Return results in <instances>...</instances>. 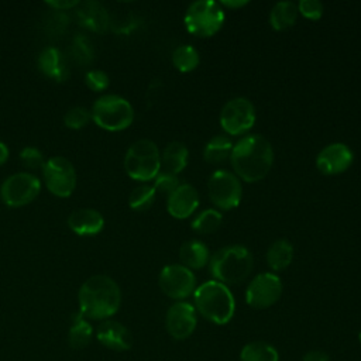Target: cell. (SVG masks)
Returning a JSON list of instances; mask_svg holds the SVG:
<instances>
[{"label": "cell", "instance_id": "obj_1", "mask_svg": "<svg viewBox=\"0 0 361 361\" xmlns=\"http://www.w3.org/2000/svg\"><path fill=\"white\" fill-rule=\"evenodd\" d=\"M235 175L248 182H258L268 175L274 164L271 142L259 134H250L238 140L230 155Z\"/></svg>", "mask_w": 361, "mask_h": 361}, {"label": "cell", "instance_id": "obj_2", "mask_svg": "<svg viewBox=\"0 0 361 361\" xmlns=\"http://www.w3.org/2000/svg\"><path fill=\"white\" fill-rule=\"evenodd\" d=\"M79 313L92 320H107L117 313L121 292L114 279L106 275L87 278L79 289Z\"/></svg>", "mask_w": 361, "mask_h": 361}, {"label": "cell", "instance_id": "obj_3", "mask_svg": "<svg viewBox=\"0 0 361 361\" xmlns=\"http://www.w3.org/2000/svg\"><path fill=\"white\" fill-rule=\"evenodd\" d=\"M195 309L206 320L214 324H227L235 310V300L227 285L219 281H207L193 292Z\"/></svg>", "mask_w": 361, "mask_h": 361}, {"label": "cell", "instance_id": "obj_4", "mask_svg": "<svg viewBox=\"0 0 361 361\" xmlns=\"http://www.w3.org/2000/svg\"><path fill=\"white\" fill-rule=\"evenodd\" d=\"M254 268V258L244 245H226L209 259V269L214 281L237 285L248 278Z\"/></svg>", "mask_w": 361, "mask_h": 361}, {"label": "cell", "instance_id": "obj_5", "mask_svg": "<svg viewBox=\"0 0 361 361\" xmlns=\"http://www.w3.org/2000/svg\"><path fill=\"white\" fill-rule=\"evenodd\" d=\"M124 169L135 180L155 179L161 171V154L157 144L147 138L131 144L124 157Z\"/></svg>", "mask_w": 361, "mask_h": 361}, {"label": "cell", "instance_id": "obj_6", "mask_svg": "<svg viewBox=\"0 0 361 361\" xmlns=\"http://www.w3.org/2000/svg\"><path fill=\"white\" fill-rule=\"evenodd\" d=\"M93 121L107 131H121L131 126L134 109L130 102L117 94L99 97L92 107Z\"/></svg>", "mask_w": 361, "mask_h": 361}, {"label": "cell", "instance_id": "obj_7", "mask_svg": "<svg viewBox=\"0 0 361 361\" xmlns=\"http://www.w3.org/2000/svg\"><path fill=\"white\" fill-rule=\"evenodd\" d=\"M183 21L186 30L192 35L207 38L214 35L223 27L224 10L216 1L199 0L188 7Z\"/></svg>", "mask_w": 361, "mask_h": 361}, {"label": "cell", "instance_id": "obj_8", "mask_svg": "<svg viewBox=\"0 0 361 361\" xmlns=\"http://www.w3.org/2000/svg\"><path fill=\"white\" fill-rule=\"evenodd\" d=\"M207 193L212 203L220 210L235 209L243 196L240 179L228 171H214L207 180Z\"/></svg>", "mask_w": 361, "mask_h": 361}, {"label": "cell", "instance_id": "obj_9", "mask_svg": "<svg viewBox=\"0 0 361 361\" xmlns=\"http://www.w3.org/2000/svg\"><path fill=\"white\" fill-rule=\"evenodd\" d=\"M41 190L39 179L30 172H17L4 179L0 196L10 207H21L32 202Z\"/></svg>", "mask_w": 361, "mask_h": 361}, {"label": "cell", "instance_id": "obj_10", "mask_svg": "<svg viewBox=\"0 0 361 361\" xmlns=\"http://www.w3.org/2000/svg\"><path fill=\"white\" fill-rule=\"evenodd\" d=\"M42 173L48 190L58 197H68L76 188V171L65 157H52L44 166Z\"/></svg>", "mask_w": 361, "mask_h": 361}, {"label": "cell", "instance_id": "obj_11", "mask_svg": "<svg viewBox=\"0 0 361 361\" xmlns=\"http://www.w3.org/2000/svg\"><path fill=\"white\" fill-rule=\"evenodd\" d=\"M255 123V107L247 97L228 100L220 111L221 128L228 135L247 133Z\"/></svg>", "mask_w": 361, "mask_h": 361}, {"label": "cell", "instance_id": "obj_12", "mask_svg": "<svg viewBox=\"0 0 361 361\" xmlns=\"http://www.w3.org/2000/svg\"><path fill=\"white\" fill-rule=\"evenodd\" d=\"M282 295V282L276 274L262 272L251 279L245 289V302L252 309H268Z\"/></svg>", "mask_w": 361, "mask_h": 361}, {"label": "cell", "instance_id": "obj_13", "mask_svg": "<svg viewBox=\"0 0 361 361\" xmlns=\"http://www.w3.org/2000/svg\"><path fill=\"white\" fill-rule=\"evenodd\" d=\"M158 283L168 298L180 302L195 292L196 276L182 264H171L161 269Z\"/></svg>", "mask_w": 361, "mask_h": 361}, {"label": "cell", "instance_id": "obj_14", "mask_svg": "<svg viewBox=\"0 0 361 361\" xmlns=\"http://www.w3.org/2000/svg\"><path fill=\"white\" fill-rule=\"evenodd\" d=\"M197 324L196 309L188 302H175L166 312L165 327L175 340H185L195 331Z\"/></svg>", "mask_w": 361, "mask_h": 361}, {"label": "cell", "instance_id": "obj_15", "mask_svg": "<svg viewBox=\"0 0 361 361\" xmlns=\"http://www.w3.org/2000/svg\"><path fill=\"white\" fill-rule=\"evenodd\" d=\"M354 155L348 145L333 142L326 145L316 157V166L323 175H338L345 172L353 164Z\"/></svg>", "mask_w": 361, "mask_h": 361}, {"label": "cell", "instance_id": "obj_16", "mask_svg": "<svg viewBox=\"0 0 361 361\" xmlns=\"http://www.w3.org/2000/svg\"><path fill=\"white\" fill-rule=\"evenodd\" d=\"M96 337L102 345L114 351H127L133 345L130 330L116 320H103L96 330Z\"/></svg>", "mask_w": 361, "mask_h": 361}, {"label": "cell", "instance_id": "obj_17", "mask_svg": "<svg viewBox=\"0 0 361 361\" xmlns=\"http://www.w3.org/2000/svg\"><path fill=\"white\" fill-rule=\"evenodd\" d=\"M199 206V195L196 189L189 185L183 183L173 190L166 200V209L168 213L175 219H186L190 214L195 213V210Z\"/></svg>", "mask_w": 361, "mask_h": 361}, {"label": "cell", "instance_id": "obj_18", "mask_svg": "<svg viewBox=\"0 0 361 361\" xmlns=\"http://www.w3.org/2000/svg\"><path fill=\"white\" fill-rule=\"evenodd\" d=\"M76 17L82 27L94 32H104L110 27V16L106 7L99 1L79 3Z\"/></svg>", "mask_w": 361, "mask_h": 361}, {"label": "cell", "instance_id": "obj_19", "mask_svg": "<svg viewBox=\"0 0 361 361\" xmlns=\"http://www.w3.org/2000/svg\"><path fill=\"white\" fill-rule=\"evenodd\" d=\"M69 228L79 235H93L103 230L104 219L96 209H76L68 217Z\"/></svg>", "mask_w": 361, "mask_h": 361}, {"label": "cell", "instance_id": "obj_20", "mask_svg": "<svg viewBox=\"0 0 361 361\" xmlns=\"http://www.w3.org/2000/svg\"><path fill=\"white\" fill-rule=\"evenodd\" d=\"M38 68L45 76H48L54 80H58V82H62V80L68 79V76H69V69H68L63 55L61 54L59 49H56L54 47L45 48L39 54Z\"/></svg>", "mask_w": 361, "mask_h": 361}, {"label": "cell", "instance_id": "obj_21", "mask_svg": "<svg viewBox=\"0 0 361 361\" xmlns=\"http://www.w3.org/2000/svg\"><path fill=\"white\" fill-rule=\"evenodd\" d=\"M189 151L180 141L169 142L161 154V169L173 175L180 173L188 165Z\"/></svg>", "mask_w": 361, "mask_h": 361}, {"label": "cell", "instance_id": "obj_22", "mask_svg": "<svg viewBox=\"0 0 361 361\" xmlns=\"http://www.w3.org/2000/svg\"><path fill=\"white\" fill-rule=\"evenodd\" d=\"M179 259L183 267L192 269L203 268L209 259V248L199 240H188L179 248Z\"/></svg>", "mask_w": 361, "mask_h": 361}, {"label": "cell", "instance_id": "obj_23", "mask_svg": "<svg viewBox=\"0 0 361 361\" xmlns=\"http://www.w3.org/2000/svg\"><path fill=\"white\" fill-rule=\"evenodd\" d=\"M265 259L272 271H283L293 259V245L288 240L279 238L269 245Z\"/></svg>", "mask_w": 361, "mask_h": 361}, {"label": "cell", "instance_id": "obj_24", "mask_svg": "<svg viewBox=\"0 0 361 361\" xmlns=\"http://www.w3.org/2000/svg\"><path fill=\"white\" fill-rule=\"evenodd\" d=\"M234 144L227 135H216L204 145L203 158L207 164L219 165L230 159Z\"/></svg>", "mask_w": 361, "mask_h": 361}, {"label": "cell", "instance_id": "obj_25", "mask_svg": "<svg viewBox=\"0 0 361 361\" xmlns=\"http://www.w3.org/2000/svg\"><path fill=\"white\" fill-rule=\"evenodd\" d=\"M298 6L292 1H279L274 4L269 13L271 27L276 31H283L292 27L298 18Z\"/></svg>", "mask_w": 361, "mask_h": 361}, {"label": "cell", "instance_id": "obj_26", "mask_svg": "<svg viewBox=\"0 0 361 361\" xmlns=\"http://www.w3.org/2000/svg\"><path fill=\"white\" fill-rule=\"evenodd\" d=\"M93 329L92 324L87 322L86 317H83L79 312L72 316L71 329L68 333V341L69 345L75 350H82L87 347V344L92 340Z\"/></svg>", "mask_w": 361, "mask_h": 361}, {"label": "cell", "instance_id": "obj_27", "mask_svg": "<svg viewBox=\"0 0 361 361\" xmlns=\"http://www.w3.org/2000/svg\"><path fill=\"white\" fill-rule=\"evenodd\" d=\"M240 361H279V354L269 343L251 341L243 347Z\"/></svg>", "mask_w": 361, "mask_h": 361}, {"label": "cell", "instance_id": "obj_28", "mask_svg": "<svg viewBox=\"0 0 361 361\" xmlns=\"http://www.w3.org/2000/svg\"><path fill=\"white\" fill-rule=\"evenodd\" d=\"M199 62H200L199 52L192 45H179L172 54L173 66L183 73L195 71Z\"/></svg>", "mask_w": 361, "mask_h": 361}, {"label": "cell", "instance_id": "obj_29", "mask_svg": "<svg viewBox=\"0 0 361 361\" xmlns=\"http://www.w3.org/2000/svg\"><path fill=\"white\" fill-rule=\"evenodd\" d=\"M221 223H223V216L219 210L206 209L195 217L192 223V228L199 234H212L221 226Z\"/></svg>", "mask_w": 361, "mask_h": 361}, {"label": "cell", "instance_id": "obj_30", "mask_svg": "<svg viewBox=\"0 0 361 361\" xmlns=\"http://www.w3.org/2000/svg\"><path fill=\"white\" fill-rule=\"evenodd\" d=\"M157 197V192L152 185H140L133 189L128 197V204L133 210L144 212L148 210Z\"/></svg>", "mask_w": 361, "mask_h": 361}, {"label": "cell", "instance_id": "obj_31", "mask_svg": "<svg viewBox=\"0 0 361 361\" xmlns=\"http://www.w3.org/2000/svg\"><path fill=\"white\" fill-rule=\"evenodd\" d=\"M93 47L87 37L76 35L72 42V56L80 65H89L93 61Z\"/></svg>", "mask_w": 361, "mask_h": 361}, {"label": "cell", "instance_id": "obj_32", "mask_svg": "<svg viewBox=\"0 0 361 361\" xmlns=\"http://www.w3.org/2000/svg\"><path fill=\"white\" fill-rule=\"evenodd\" d=\"M90 118H92V113L86 107L76 106L65 113L63 123L69 128L79 130V128H83L89 123Z\"/></svg>", "mask_w": 361, "mask_h": 361}, {"label": "cell", "instance_id": "obj_33", "mask_svg": "<svg viewBox=\"0 0 361 361\" xmlns=\"http://www.w3.org/2000/svg\"><path fill=\"white\" fill-rule=\"evenodd\" d=\"M179 179L178 175L169 173V172H164L159 171V173L155 176L154 179V189L157 192V195H165L169 196L173 190H176V188L179 186Z\"/></svg>", "mask_w": 361, "mask_h": 361}, {"label": "cell", "instance_id": "obj_34", "mask_svg": "<svg viewBox=\"0 0 361 361\" xmlns=\"http://www.w3.org/2000/svg\"><path fill=\"white\" fill-rule=\"evenodd\" d=\"M85 82H86V86L89 89H92L93 92H102L109 86L110 79H109L106 72L99 71V69H93V71H89L86 73Z\"/></svg>", "mask_w": 361, "mask_h": 361}, {"label": "cell", "instance_id": "obj_35", "mask_svg": "<svg viewBox=\"0 0 361 361\" xmlns=\"http://www.w3.org/2000/svg\"><path fill=\"white\" fill-rule=\"evenodd\" d=\"M20 161L24 164V166L31 168V169L42 168L44 164H45L41 151L38 148H35V147H25L20 152Z\"/></svg>", "mask_w": 361, "mask_h": 361}, {"label": "cell", "instance_id": "obj_36", "mask_svg": "<svg viewBox=\"0 0 361 361\" xmlns=\"http://www.w3.org/2000/svg\"><path fill=\"white\" fill-rule=\"evenodd\" d=\"M323 4L319 0H302L298 4V11L307 20H319L323 16Z\"/></svg>", "mask_w": 361, "mask_h": 361}, {"label": "cell", "instance_id": "obj_37", "mask_svg": "<svg viewBox=\"0 0 361 361\" xmlns=\"http://www.w3.org/2000/svg\"><path fill=\"white\" fill-rule=\"evenodd\" d=\"M302 361H330V355L323 350H310L303 354Z\"/></svg>", "mask_w": 361, "mask_h": 361}, {"label": "cell", "instance_id": "obj_38", "mask_svg": "<svg viewBox=\"0 0 361 361\" xmlns=\"http://www.w3.org/2000/svg\"><path fill=\"white\" fill-rule=\"evenodd\" d=\"M47 4L52 8H55L56 11H63V10H69L72 7L79 6V1H73V0H56V1H47Z\"/></svg>", "mask_w": 361, "mask_h": 361}, {"label": "cell", "instance_id": "obj_39", "mask_svg": "<svg viewBox=\"0 0 361 361\" xmlns=\"http://www.w3.org/2000/svg\"><path fill=\"white\" fill-rule=\"evenodd\" d=\"M221 7H227V8H231V10H235V8H240V7H244L245 4H248L247 0H223L219 3Z\"/></svg>", "mask_w": 361, "mask_h": 361}, {"label": "cell", "instance_id": "obj_40", "mask_svg": "<svg viewBox=\"0 0 361 361\" xmlns=\"http://www.w3.org/2000/svg\"><path fill=\"white\" fill-rule=\"evenodd\" d=\"M8 159V148L4 142L0 141V165H3Z\"/></svg>", "mask_w": 361, "mask_h": 361}, {"label": "cell", "instance_id": "obj_41", "mask_svg": "<svg viewBox=\"0 0 361 361\" xmlns=\"http://www.w3.org/2000/svg\"><path fill=\"white\" fill-rule=\"evenodd\" d=\"M358 341H360V344H361V331H360V334H358Z\"/></svg>", "mask_w": 361, "mask_h": 361}]
</instances>
